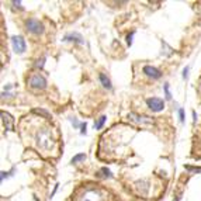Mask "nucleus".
Listing matches in <instances>:
<instances>
[{
	"label": "nucleus",
	"instance_id": "obj_20",
	"mask_svg": "<svg viewBox=\"0 0 201 201\" xmlns=\"http://www.w3.org/2000/svg\"><path fill=\"white\" fill-rule=\"evenodd\" d=\"M134 34H135V32H131V34L127 35V44H128V45H131V44H132V37H134Z\"/></svg>",
	"mask_w": 201,
	"mask_h": 201
},
{
	"label": "nucleus",
	"instance_id": "obj_28",
	"mask_svg": "<svg viewBox=\"0 0 201 201\" xmlns=\"http://www.w3.org/2000/svg\"><path fill=\"white\" fill-rule=\"evenodd\" d=\"M198 91H200V93H201V79H200V83H198Z\"/></svg>",
	"mask_w": 201,
	"mask_h": 201
},
{
	"label": "nucleus",
	"instance_id": "obj_27",
	"mask_svg": "<svg viewBox=\"0 0 201 201\" xmlns=\"http://www.w3.org/2000/svg\"><path fill=\"white\" fill-rule=\"evenodd\" d=\"M197 121V115H195V111H193V122Z\"/></svg>",
	"mask_w": 201,
	"mask_h": 201
},
{
	"label": "nucleus",
	"instance_id": "obj_14",
	"mask_svg": "<svg viewBox=\"0 0 201 201\" xmlns=\"http://www.w3.org/2000/svg\"><path fill=\"white\" fill-rule=\"evenodd\" d=\"M86 159V155L85 153H79V155H76V156H73L72 158V163H79V162H82V160H85Z\"/></svg>",
	"mask_w": 201,
	"mask_h": 201
},
{
	"label": "nucleus",
	"instance_id": "obj_3",
	"mask_svg": "<svg viewBox=\"0 0 201 201\" xmlns=\"http://www.w3.org/2000/svg\"><path fill=\"white\" fill-rule=\"evenodd\" d=\"M128 120H131L132 122L135 124H141V125H152L155 124L153 118L148 115H139V114H135V113H130L128 114Z\"/></svg>",
	"mask_w": 201,
	"mask_h": 201
},
{
	"label": "nucleus",
	"instance_id": "obj_22",
	"mask_svg": "<svg viewBox=\"0 0 201 201\" xmlns=\"http://www.w3.org/2000/svg\"><path fill=\"white\" fill-rule=\"evenodd\" d=\"M44 62H45V58H42L41 61H38L37 65H35V66H37V68H40V69H42V68H44Z\"/></svg>",
	"mask_w": 201,
	"mask_h": 201
},
{
	"label": "nucleus",
	"instance_id": "obj_24",
	"mask_svg": "<svg viewBox=\"0 0 201 201\" xmlns=\"http://www.w3.org/2000/svg\"><path fill=\"white\" fill-rule=\"evenodd\" d=\"M187 76H189V66H186V68L183 69V77L187 79Z\"/></svg>",
	"mask_w": 201,
	"mask_h": 201
},
{
	"label": "nucleus",
	"instance_id": "obj_13",
	"mask_svg": "<svg viewBox=\"0 0 201 201\" xmlns=\"http://www.w3.org/2000/svg\"><path fill=\"white\" fill-rule=\"evenodd\" d=\"M105 120H107V117H105V115H101L96 122H94V128H96V130H101L103 125H104V122H105Z\"/></svg>",
	"mask_w": 201,
	"mask_h": 201
},
{
	"label": "nucleus",
	"instance_id": "obj_7",
	"mask_svg": "<svg viewBox=\"0 0 201 201\" xmlns=\"http://www.w3.org/2000/svg\"><path fill=\"white\" fill-rule=\"evenodd\" d=\"M38 145H40L42 149H49L52 146V139L49 138V134L47 131H41L38 134Z\"/></svg>",
	"mask_w": 201,
	"mask_h": 201
},
{
	"label": "nucleus",
	"instance_id": "obj_8",
	"mask_svg": "<svg viewBox=\"0 0 201 201\" xmlns=\"http://www.w3.org/2000/svg\"><path fill=\"white\" fill-rule=\"evenodd\" d=\"M144 73L146 75V76L152 77V79H159V77L162 76L160 71H158L156 68H153V66H149V65L144 66Z\"/></svg>",
	"mask_w": 201,
	"mask_h": 201
},
{
	"label": "nucleus",
	"instance_id": "obj_19",
	"mask_svg": "<svg viewBox=\"0 0 201 201\" xmlns=\"http://www.w3.org/2000/svg\"><path fill=\"white\" fill-rule=\"evenodd\" d=\"M179 118H180V122L181 124H184V110L183 108H179Z\"/></svg>",
	"mask_w": 201,
	"mask_h": 201
},
{
	"label": "nucleus",
	"instance_id": "obj_21",
	"mask_svg": "<svg viewBox=\"0 0 201 201\" xmlns=\"http://www.w3.org/2000/svg\"><path fill=\"white\" fill-rule=\"evenodd\" d=\"M71 121H72V124H73V127H75V128H77V127H82V124H80V122L77 121L76 118H72Z\"/></svg>",
	"mask_w": 201,
	"mask_h": 201
},
{
	"label": "nucleus",
	"instance_id": "obj_9",
	"mask_svg": "<svg viewBox=\"0 0 201 201\" xmlns=\"http://www.w3.org/2000/svg\"><path fill=\"white\" fill-rule=\"evenodd\" d=\"M2 120H3V125L7 131H13V117L9 113H2Z\"/></svg>",
	"mask_w": 201,
	"mask_h": 201
},
{
	"label": "nucleus",
	"instance_id": "obj_4",
	"mask_svg": "<svg viewBox=\"0 0 201 201\" xmlns=\"http://www.w3.org/2000/svg\"><path fill=\"white\" fill-rule=\"evenodd\" d=\"M103 195L100 193V190L97 189H87L85 191V194L82 195V200L80 201H101Z\"/></svg>",
	"mask_w": 201,
	"mask_h": 201
},
{
	"label": "nucleus",
	"instance_id": "obj_11",
	"mask_svg": "<svg viewBox=\"0 0 201 201\" xmlns=\"http://www.w3.org/2000/svg\"><path fill=\"white\" fill-rule=\"evenodd\" d=\"M136 189L139 190V193H141V194H146L148 189H149V186H148V181H145V180L136 181Z\"/></svg>",
	"mask_w": 201,
	"mask_h": 201
},
{
	"label": "nucleus",
	"instance_id": "obj_1",
	"mask_svg": "<svg viewBox=\"0 0 201 201\" xmlns=\"http://www.w3.org/2000/svg\"><path fill=\"white\" fill-rule=\"evenodd\" d=\"M28 86L31 89L42 90V89L47 87V79L44 76H41V75L35 73V75H32V76L28 79Z\"/></svg>",
	"mask_w": 201,
	"mask_h": 201
},
{
	"label": "nucleus",
	"instance_id": "obj_12",
	"mask_svg": "<svg viewBox=\"0 0 201 201\" xmlns=\"http://www.w3.org/2000/svg\"><path fill=\"white\" fill-rule=\"evenodd\" d=\"M99 79H100V82H101V85L104 86L105 89H108V90H110V89L113 87V86H111V82H110V79H108V77L105 76L104 73H100V75H99Z\"/></svg>",
	"mask_w": 201,
	"mask_h": 201
},
{
	"label": "nucleus",
	"instance_id": "obj_2",
	"mask_svg": "<svg viewBox=\"0 0 201 201\" xmlns=\"http://www.w3.org/2000/svg\"><path fill=\"white\" fill-rule=\"evenodd\" d=\"M26 27L30 32H32V34H35V35H40L44 32V24L40 23L37 18H28V20L26 21Z\"/></svg>",
	"mask_w": 201,
	"mask_h": 201
},
{
	"label": "nucleus",
	"instance_id": "obj_18",
	"mask_svg": "<svg viewBox=\"0 0 201 201\" xmlns=\"http://www.w3.org/2000/svg\"><path fill=\"white\" fill-rule=\"evenodd\" d=\"M184 169L189 170V172H194V173H200L201 167H193V166H184Z\"/></svg>",
	"mask_w": 201,
	"mask_h": 201
},
{
	"label": "nucleus",
	"instance_id": "obj_23",
	"mask_svg": "<svg viewBox=\"0 0 201 201\" xmlns=\"http://www.w3.org/2000/svg\"><path fill=\"white\" fill-rule=\"evenodd\" d=\"M82 130H80V134H82V135H85L86 134V128H87V124H86V122H82Z\"/></svg>",
	"mask_w": 201,
	"mask_h": 201
},
{
	"label": "nucleus",
	"instance_id": "obj_26",
	"mask_svg": "<svg viewBox=\"0 0 201 201\" xmlns=\"http://www.w3.org/2000/svg\"><path fill=\"white\" fill-rule=\"evenodd\" d=\"M13 4H14L16 7H18V9H23V7H21V2H13Z\"/></svg>",
	"mask_w": 201,
	"mask_h": 201
},
{
	"label": "nucleus",
	"instance_id": "obj_6",
	"mask_svg": "<svg viewBox=\"0 0 201 201\" xmlns=\"http://www.w3.org/2000/svg\"><path fill=\"white\" fill-rule=\"evenodd\" d=\"M12 45H13V49H14L17 54H23L27 48L26 40H24L21 35H14V37H12Z\"/></svg>",
	"mask_w": 201,
	"mask_h": 201
},
{
	"label": "nucleus",
	"instance_id": "obj_5",
	"mask_svg": "<svg viewBox=\"0 0 201 201\" xmlns=\"http://www.w3.org/2000/svg\"><path fill=\"white\" fill-rule=\"evenodd\" d=\"M146 104L149 107V110H152L153 113H159V111H162L164 108L163 100L159 99V97H150V99H148Z\"/></svg>",
	"mask_w": 201,
	"mask_h": 201
},
{
	"label": "nucleus",
	"instance_id": "obj_16",
	"mask_svg": "<svg viewBox=\"0 0 201 201\" xmlns=\"http://www.w3.org/2000/svg\"><path fill=\"white\" fill-rule=\"evenodd\" d=\"M163 89H164V96H166V100H172V94H170V90H169V83H164Z\"/></svg>",
	"mask_w": 201,
	"mask_h": 201
},
{
	"label": "nucleus",
	"instance_id": "obj_15",
	"mask_svg": "<svg viewBox=\"0 0 201 201\" xmlns=\"http://www.w3.org/2000/svg\"><path fill=\"white\" fill-rule=\"evenodd\" d=\"M100 176H101V177H111L113 174H111V172L107 167H103V169L100 170Z\"/></svg>",
	"mask_w": 201,
	"mask_h": 201
},
{
	"label": "nucleus",
	"instance_id": "obj_17",
	"mask_svg": "<svg viewBox=\"0 0 201 201\" xmlns=\"http://www.w3.org/2000/svg\"><path fill=\"white\" fill-rule=\"evenodd\" d=\"M34 113L41 114V115H45L47 118H51V114H49L48 111H45V110H41V108H40V110H38V108H35V110H34Z\"/></svg>",
	"mask_w": 201,
	"mask_h": 201
},
{
	"label": "nucleus",
	"instance_id": "obj_10",
	"mask_svg": "<svg viewBox=\"0 0 201 201\" xmlns=\"http://www.w3.org/2000/svg\"><path fill=\"white\" fill-rule=\"evenodd\" d=\"M63 41H72V42H77V44H85L83 37L77 32H71V34H66L63 37Z\"/></svg>",
	"mask_w": 201,
	"mask_h": 201
},
{
	"label": "nucleus",
	"instance_id": "obj_25",
	"mask_svg": "<svg viewBox=\"0 0 201 201\" xmlns=\"http://www.w3.org/2000/svg\"><path fill=\"white\" fill-rule=\"evenodd\" d=\"M13 94L12 93H9V91H3L2 93V99H6V97H12Z\"/></svg>",
	"mask_w": 201,
	"mask_h": 201
}]
</instances>
